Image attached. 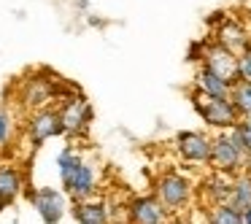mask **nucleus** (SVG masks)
Listing matches in <instances>:
<instances>
[{"mask_svg": "<svg viewBox=\"0 0 251 224\" xmlns=\"http://www.w3.org/2000/svg\"><path fill=\"white\" fill-rule=\"evenodd\" d=\"M195 89H197V92H202L205 98H213V100H229V92H232V87H229L227 81H222V78L213 76V73L205 71V68L197 71Z\"/></svg>", "mask_w": 251, "mask_h": 224, "instance_id": "obj_13", "label": "nucleus"}, {"mask_svg": "<svg viewBox=\"0 0 251 224\" xmlns=\"http://www.w3.org/2000/svg\"><path fill=\"white\" fill-rule=\"evenodd\" d=\"M192 105L195 111L200 114V119L205 122L208 127L219 132H229L232 127H238L240 122V114L229 100H213V98H205L202 92H192Z\"/></svg>", "mask_w": 251, "mask_h": 224, "instance_id": "obj_1", "label": "nucleus"}, {"mask_svg": "<svg viewBox=\"0 0 251 224\" xmlns=\"http://www.w3.org/2000/svg\"><path fill=\"white\" fill-rule=\"evenodd\" d=\"M229 103L238 108L240 119H249V116H251V81H238V84H232Z\"/></svg>", "mask_w": 251, "mask_h": 224, "instance_id": "obj_17", "label": "nucleus"}, {"mask_svg": "<svg viewBox=\"0 0 251 224\" xmlns=\"http://www.w3.org/2000/svg\"><path fill=\"white\" fill-rule=\"evenodd\" d=\"M60 119H62V132L65 135H78L92 122V108L84 100H68L65 108L60 111Z\"/></svg>", "mask_w": 251, "mask_h": 224, "instance_id": "obj_10", "label": "nucleus"}, {"mask_svg": "<svg viewBox=\"0 0 251 224\" xmlns=\"http://www.w3.org/2000/svg\"><path fill=\"white\" fill-rule=\"evenodd\" d=\"M238 81H251V44L238 54Z\"/></svg>", "mask_w": 251, "mask_h": 224, "instance_id": "obj_22", "label": "nucleus"}, {"mask_svg": "<svg viewBox=\"0 0 251 224\" xmlns=\"http://www.w3.org/2000/svg\"><path fill=\"white\" fill-rule=\"evenodd\" d=\"M57 168H60V178H62V186L71 184V178L76 175V170L81 168V157H78L73 149H65V151L57 157Z\"/></svg>", "mask_w": 251, "mask_h": 224, "instance_id": "obj_18", "label": "nucleus"}, {"mask_svg": "<svg viewBox=\"0 0 251 224\" xmlns=\"http://www.w3.org/2000/svg\"><path fill=\"white\" fill-rule=\"evenodd\" d=\"M95 189H98V178H95V168L87 162H81V168L76 170V175L71 178V184L65 186V192L73 197L76 202H84V200H92Z\"/></svg>", "mask_w": 251, "mask_h": 224, "instance_id": "obj_11", "label": "nucleus"}, {"mask_svg": "<svg viewBox=\"0 0 251 224\" xmlns=\"http://www.w3.org/2000/svg\"><path fill=\"white\" fill-rule=\"evenodd\" d=\"M73 216H76L78 224H111L108 205H105L103 200H84V202H76V208H73Z\"/></svg>", "mask_w": 251, "mask_h": 224, "instance_id": "obj_14", "label": "nucleus"}, {"mask_svg": "<svg viewBox=\"0 0 251 224\" xmlns=\"http://www.w3.org/2000/svg\"><path fill=\"white\" fill-rule=\"evenodd\" d=\"M202 68L211 71L213 76H219L222 81H227L229 87L238 84V54L219 46L216 41L205 44V49H202Z\"/></svg>", "mask_w": 251, "mask_h": 224, "instance_id": "obj_5", "label": "nucleus"}, {"mask_svg": "<svg viewBox=\"0 0 251 224\" xmlns=\"http://www.w3.org/2000/svg\"><path fill=\"white\" fill-rule=\"evenodd\" d=\"M33 208L38 211V216L44 219V224H60L65 216V195L54 186H38V189L27 192Z\"/></svg>", "mask_w": 251, "mask_h": 224, "instance_id": "obj_6", "label": "nucleus"}, {"mask_svg": "<svg viewBox=\"0 0 251 224\" xmlns=\"http://www.w3.org/2000/svg\"><path fill=\"white\" fill-rule=\"evenodd\" d=\"M6 205H8V202L3 200V197H0V213H3V208H6Z\"/></svg>", "mask_w": 251, "mask_h": 224, "instance_id": "obj_25", "label": "nucleus"}, {"mask_svg": "<svg viewBox=\"0 0 251 224\" xmlns=\"http://www.w3.org/2000/svg\"><path fill=\"white\" fill-rule=\"evenodd\" d=\"M208 224H243V213L235 211L229 202L213 205L211 211H208Z\"/></svg>", "mask_w": 251, "mask_h": 224, "instance_id": "obj_19", "label": "nucleus"}, {"mask_svg": "<svg viewBox=\"0 0 251 224\" xmlns=\"http://www.w3.org/2000/svg\"><path fill=\"white\" fill-rule=\"evenodd\" d=\"M243 224H251V208H249V211L243 213Z\"/></svg>", "mask_w": 251, "mask_h": 224, "instance_id": "obj_24", "label": "nucleus"}, {"mask_svg": "<svg viewBox=\"0 0 251 224\" xmlns=\"http://www.w3.org/2000/svg\"><path fill=\"white\" fill-rule=\"evenodd\" d=\"M229 205L235 211L246 213L251 208V173H240L232 178V195H229Z\"/></svg>", "mask_w": 251, "mask_h": 224, "instance_id": "obj_16", "label": "nucleus"}, {"mask_svg": "<svg viewBox=\"0 0 251 224\" xmlns=\"http://www.w3.org/2000/svg\"><path fill=\"white\" fill-rule=\"evenodd\" d=\"M192 192H195V184L184 173H176V170H165L154 181V197L165 205V211H181V208H186L192 202Z\"/></svg>", "mask_w": 251, "mask_h": 224, "instance_id": "obj_2", "label": "nucleus"}, {"mask_svg": "<svg viewBox=\"0 0 251 224\" xmlns=\"http://www.w3.org/2000/svg\"><path fill=\"white\" fill-rule=\"evenodd\" d=\"M176 151L184 162L211 165L213 154V135H205L200 130H184L176 135Z\"/></svg>", "mask_w": 251, "mask_h": 224, "instance_id": "obj_4", "label": "nucleus"}, {"mask_svg": "<svg viewBox=\"0 0 251 224\" xmlns=\"http://www.w3.org/2000/svg\"><path fill=\"white\" fill-rule=\"evenodd\" d=\"M211 168H213V173H224V175H232V178L246 170V154H243V149L232 141L229 132L213 135Z\"/></svg>", "mask_w": 251, "mask_h": 224, "instance_id": "obj_3", "label": "nucleus"}, {"mask_svg": "<svg viewBox=\"0 0 251 224\" xmlns=\"http://www.w3.org/2000/svg\"><path fill=\"white\" fill-rule=\"evenodd\" d=\"M8 138H11V119H8V114L0 111V149L8 143Z\"/></svg>", "mask_w": 251, "mask_h": 224, "instance_id": "obj_23", "label": "nucleus"}, {"mask_svg": "<svg viewBox=\"0 0 251 224\" xmlns=\"http://www.w3.org/2000/svg\"><path fill=\"white\" fill-rule=\"evenodd\" d=\"M25 189V178L14 165H0V197L6 202H14Z\"/></svg>", "mask_w": 251, "mask_h": 224, "instance_id": "obj_15", "label": "nucleus"}, {"mask_svg": "<svg viewBox=\"0 0 251 224\" xmlns=\"http://www.w3.org/2000/svg\"><path fill=\"white\" fill-rule=\"evenodd\" d=\"M229 195H232V175L211 173L202 181V197H208L211 205H224V202H229Z\"/></svg>", "mask_w": 251, "mask_h": 224, "instance_id": "obj_12", "label": "nucleus"}, {"mask_svg": "<svg viewBox=\"0 0 251 224\" xmlns=\"http://www.w3.org/2000/svg\"><path fill=\"white\" fill-rule=\"evenodd\" d=\"M165 219L168 211L154 195H141L127 205V224H162Z\"/></svg>", "mask_w": 251, "mask_h": 224, "instance_id": "obj_7", "label": "nucleus"}, {"mask_svg": "<svg viewBox=\"0 0 251 224\" xmlns=\"http://www.w3.org/2000/svg\"><path fill=\"white\" fill-rule=\"evenodd\" d=\"M229 135H232V141L243 149L246 157H251V116H249V119H240L238 127L229 130Z\"/></svg>", "mask_w": 251, "mask_h": 224, "instance_id": "obj_21", "label": "nucleus"}, {"mask_svg": "<svg viewBox=\"0 0 251 224\" xmlns=\"http://www.w3.org/2000/svg\"><path fill=\"white\" fill-rule=\"evenodd\" d=\"M27 132H30V141L33 146H41L44 141L54 135H62V119H60V111H51V108H44L38 114L30 116V124H27Z\"/></svg>", "mask_w": 251, "mask_h": 224, "instance_id": "obj_8", "label": "nucleus"}, {"mask_svg": "<svg viewBox=\"0 0 251 224\" xmlns=\"http://www.w3.org/2000/svg\"><path fill=\"white\" fill-rule=\"evenodd\" d=\"M51 100V87L46 81H41V78H35V81L27 84V92H25V103L33 105V108H38V105L49 103Z\"/></svg>", "mask_w": 251, "mask_h": 224, "instance_id": "obj_20", "label": "nucleus"}, {"mask_svg": "<svg viewBox=\"0 0 251 224\" xmlns=\"http://www.w3.org/2000/svg\"><path fill=\"white\" fill-rule=\"evenodd\" d=\"M213 41H216L219 46H224V49H229L232 54H240V51L251 44V35L238 19H222V25L216 27Z\"/></svg>", "mask_w": 251, "mask_h": 224, "instance_id": "obj_9", "label": "nucleus"}]
</instances>
